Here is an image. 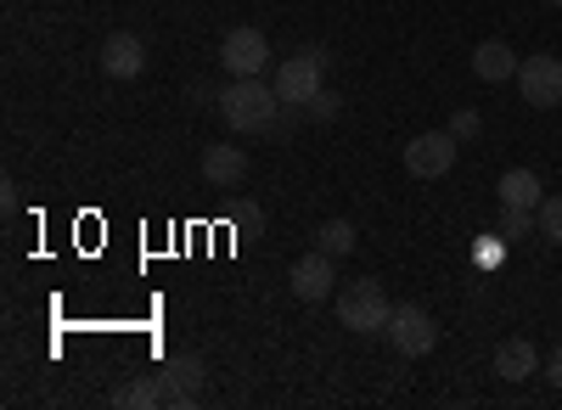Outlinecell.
I'll use <instances>...</instances> for the list:
<instances>
[{
	"label": "cell",
	"mask_w": 562,
	"mask_h": 410,
	"mask_svg": "<svg viewBox=\"0 0 562 410\" xmlns=\"http://www.w3.org/2000/svg\"><path fill=\"white\" fill-rule=\"evenodd\" d=\"M281 96H276V84L270 79H231L220 90V118L237 129V135H265L276 129L281 118Z\"/></svg>",
	"instance_id": "6da1fadb"
},
{
	"label": "cell",
	"mask_w": 562,
	"mask_h": 410,
	"mask_svg": "<svg viewBox=\"0 0 562 410\" xmlns=\"http://www.w3.org/2000/svg\"><path fill=\"white\" fill-rule=\"evenodd\" d=\"M389 315H394V304H389V293H383L378 282H371V276H360V282L338 287V321H344L349 332H360V338L389 332Z\"/></svg>",
	"instance_id": "7a4b0ae2"
},
{
	"label": "cell",
	"mask_w": 562,
	"mask_h": 410,
	"mask_svg": "<svg viewBox=\"0 0 562 410\" xmlns=\"http://www.w3.org/2000/svg\"><path fill=\"white\" fill-rule=\"evenodd\" d=\"M270 84H276V96H281V107H293V113H304V102L315 96V90L326 84V52L321 45H310V52H299V57H288L276 73H270Z\"/></svg>",
	"instance_id": "3957f363"
},
{
	"label": "cell",
	"mask_w": 562,
	"mask_h": 410,
	"mask_svg": "<svg viewBox=\"0 0 562 410\" xmlns=\"http://www.w3.org/2000/svg\"><path fill=\"white\" fill-rule=\"evenodd\" d=\"M220 68L231 73V79H265V68H270V39L259 34V29H231L225 39H220Z\"/></svg>",
	"instance_id": "277c9868"
},
{
	"label": "cell",
	"mask_w": 562,
	"mask_h": 410,
	"mask_svg": "<svg viewBox=\"0 0 562 410\" xmlns=\"http://www.w3.org/2000/svg\"><path fill=\"white\" fill-rule=\"evenodd\" d=\"M456 135L450 129H422V135H411L405 141V169L416 174V180H445L450 169H456Z\"/></svg>",
	"instance_id": "5b68a950"
},
{
	"label": "cell",
	"mask_w": 562,
	"mask_h": 410,
	"mask_svg": "<svg viewBox=\"0 0 562 410\" xmlns=\"http://www.w3.org/2000/svg\"><path fill=\"white\" fill-rule=\"evenodd\" d=\"M518 90H524V102L540 107V113L562 107V62H557L551 52L524 57V62H518Z\"/></svg>",
	"instance_id": "8992f818"
},
{
	"label": "cell",
	"mask_w": 562,
	"mask_h": 410,
	"mask_svg": "<svg viewBox=\"0 0 562 410\" xmlns=\"http://www.w3.org/2000/svg\"><path fill=\"white\" fill-rule=\"evenodd\" d=\"M389 343L405 354V360H422V354H434L439 343V327H434V315L428 309H416V304H400L389 315Z\"/></svg>",
	"instance_id": "52a82bcc"
},
{
	"label": "cell",
	"mask_w": 562,
	"mask_h": 410,
	"mask_svg": "<svg viewBox=\"0 0 562 410\" xmlns=\"http://www.w3.org/2000/svg\"><path fill=\"white\" fill-rule=\"evenodd\" d=\"M288 287L304 298V304H321V298H338V270H333V253H304V259H293V270H288Z\"/></svg>",
	"instance_id": "ba28073f"
},
{
	"label": "cell",
	"mask_w": 562,
	"mask_h": 410,
	"mask_svg": "<svg viewBox=\"0 0 562 410\" xmlns=\"http://www.w3.org/2000/svg\"><path fill=\"white\" fill-rule=\"evenodd\" d=\"M102 73L108 79H140L147 73V39L140 34H130V29H113L108 39H102Z\"/></svg>",
	"instance_id": "9c48e42d"
},
{
	"label": "cell",
	"mask_w": 562,
	"mask_h": 410,
	"mask_svg": "<svg viewBox=\"0 0 562 410\" xmlns=\"http://www.w3.org/2000/svg\"><path fill=\"white\" fill-rule=\"evenodd\" d=\"M164 377H169V405H192L209 383V366H203V354H169Z\"/></svg>",
	"instance_id": "30bf717a"
},
{
	"label": "cell",
	"mask_w": 562,
	"mask_h": 410,
	"mask_svg": "<svg viewBox=\"0 0 562 410\" xmlns=\"http://www.w3.org/2000/svg\"><path fill=\"white\" fill-rule=\"evenodd\" d=\"M540 372V349L529 343V338H506L501 349H495V377L501 383H529Z\"/></svg>",
	"instance_id": "8fae6325"
},
{
	"label": "cell",
	"mask_w": 562,
	"mask_h": 410,
	"mask_svg": "<svg viewBox=\"0 0 562 410\" xmlns=\"http://www.w3.org/2000/svg\"><path fill=\"white\" fill-rule=\"evenodd\" d=\"M495 197H501V208H524V214H535V208L546 203V186H540V174H535V169H506V174H501V186H495Z\"/></svg>",
	"instance_id": "7c38bea8"
},
{
	"label": "cell",
	"mask_w": 562,
	"mask_h": 410,
	"mask_svg": "<svg viewBox=\"0 0 562 410\" xmlns=\"http://www.w3.org/2000/svg\"><path fill=\"white\" fill-rule=\"evenodd\" d=\"M203 180H209V186H243V180H248V152L231 147V141L209 147L203 152Z\"/></svg>",
	"instance_id": "4fadbf2b"
},
{
	"label": "cell",
	"mask_w": 562,
	"mask_h": 410,
	"mask_svg": "<svg viewBox=\"0 0 562 410\" xmlns=\"http://www.w3.org/2000/svg\"><path fill=\"white\" fill-rule=\"evenodd\" d=\"M518 52H512L506 39H484L479 52H473V73L484 79V84H506V79H518Z\"/></svg>",
	"instance_id": "5bb4252c"
},
{
	"label": "cell",
	"mask_w": 562,
	"mask_h": 410,
	"mask_svg": "<svg viewBox=\"0 0 562 410\" xmlns=\"http://www.w3.org/2000/svg\"><path fill=\"white\" fill-rule=\"evenodd\" d=\"M113 405H130V410L169 405V377H130V383L113 388Z\"/></svg>",
	"instance_id": "9a60e30c"
},
{
	"label": "cell",
	"mask_w": 562,
	"mask_h": 410,
	"mask_svg": "<svg viewBox=\"0 0 562 410\" xmlns=\"http://www.w3.org/2000/svg\"><path fill=\"white\" fill-rule=\"evenodd\" d=\"M355 242H360V231H355L349 219H326L321 231H315V248H321V253H333V259H349Z\"/></svg>",
	"instance_id": "2e32d148"
},
{
	"label": "cell",
	"mask_w": 562,
	"mask_h": 410,
	"mask_svg": "<svg viewBox=\"0 0 562 410\" xmlns=\"http://www.w3.org/2000/svg\"><path fill=\"white\" fill-rule=\"evenodd\" d=\"M338 113H344V96H338V90H326V84L304 102V118H310V124H333Z\"/></svg>",
	"instance_id": "e0dca14e"
},
{
	"label": "cell",
	"mask_w": 562,
	"mask_h": 410,
	"mask_svg": "<svg viewBox=\"0 0 562 410\" xmlns=\"http://www.w3.org/2000/svg\"><path fill=\"white\" fill-rule=\"evenodd\" d=\"M535 231H540L551 248H562V197H546V203L535 208Z\"/></svg>",
	"instance_id": "ac0fdd59"
},
{
	"label": "cell",
	"mask_w": 562,
	"mask_h": 410,
	"mask_svg": "<svg viewBox=\"0 0 562 410\" xmlns=\"http://www.w3.org/2000/svg\"><path fill=\"white\" fill-rule=\"evenodd\" d=\"M479 129H484V113L479 107H456L450 113V135H456V141H473Z\"/></svg>",
	"instance_id": "d6986e66"
},
{
	"label": "cell",
	"mask_w": 562,
	"mask_h": 410,
	"mask_svg": "<svg viewBox=\"0 0 562 410\" xmlns=\"http://www.w3.org/2000/svg\"><path fill=\"white\" fill-rule=\"evenodd\" d=\"M529 225H535V214H524V208H501V237H506V242H524V237H529Z\"/></svg>",
	"instance_id": "ffe728a7"
},
{
	"label": "cell",
	"mask_w": 562,
	"mask_h": 410,
	"mask_svg": "<svg viewBox=\"0 0 562 410\" xmlns=\"http://www.w3.org/2000/svg\"><path fill=\"white\" fill-rule=\"evenodd\" d=\"M506 248H512V242H506L501 231H495V237H479V264H484V270H495V264L506 259Z\"/></svg>",
	"instance_id": "44dd1931"
},
{
	"label": "cell",
	"mask_w": 562,
	"mask_h": 410,
	"mask_svg": "<svg viewBox=\"0 0 562 410\" xmlns=\"http://www.w3.org/2000/svg\"><path fill=\"white\" fill-rule=\"evenodd\" d=\"M546 383H551V388H562V343L546 354Z\"/></svg>",
	"instance_id": "7402d4cb"
},
{
	"label": "cell",
	"mask_w": 562,
	"mask_h": 410,
	"mask_svg": "<svg viewBox=\"0 0 562 410\" xmlns=\"http://www.w3.org/2000/svg\"><path fill=\"white\" fill-rule=\"evenodd\" d=\"M551 7H562V0H551Z\"/></svg>",
	"instance_id": "603a6c76"
}]
</instances>
